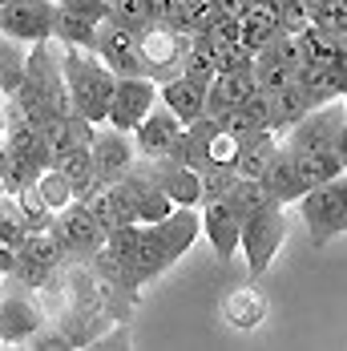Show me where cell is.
<instances>
[{"label": "cell", "mask_w": 347, "mask_h": 351, "mask_svg": "<svg viewBox=\"0 0 347 351\" xmlns=\"http://www.w3.org/2000/svg\"><path fill=\"white\" fill-rule=\"evenodd\" d=\"M222 315H226V323H230L235 331H250V327H259V323H263L267 303H263V295H259L254 287H243V291H230V295H226Z\"/></svg>", "instance_id": "obj_23"}, {"label": "cell", "mask_w": 347, "mask_h": 351, "mask_svg": "<svg viewBox=\"0 0 347 351\" xmlns=\"http://www.w3.org/2000/svg\"><path fill=\"white\" fill-rule=\"evenodd\" d=\"M335 154L344 158V166H347V121H344V130H339V138H335Z\"/></svg>", "instance_id": "obj_39"}, {"label": "cell", "mask_w": 347, "mask_h": 351, "mask_svg": "<svg viewBox=\"0 0 347 351\" xmlns=\"http://www.w3.org/2000/svg\"><path fill=\"white\" fill-rule=\"evenodd\" d=\"M53 40L65 45V49H93V45H97V21L77 16V12H69V8L57 4V16H53Z\"/></svg>", "instance_id": "obj_22"}, {"label": "cell", "mask_w": 347, "mask_h": 351, "mask_svg": "<svg viewBox=\"0 0 347 351\" xmlns=\"http://www.w3.org/2000/svg\"><path fill=\"white\" fill-rule=\"evenodd\" d=\"M53 271H57V267H45V263H36L33 254L16 250V263H12V279L21 282V287H29V291H36V287H49Z\"/></svg>", "instance_id": "obj_31"}, {"label": "cell", "mask_w": 347, "mask_h": 351, "mask_svg": "<svg viewBox=\"0 0 347 351\" xmlns=\"http://www.w3.org/2000/svg\"><path fill=\"white\" fill-rule=\"evenodd\" d=\"M267 101H271V130H275L278 138L315 109V101L307 97V89H303L299 81H291V85H283L275 93H267Z\"/></svg>", "instance_id": "obj_19"}, {"label": "cell", "mask_w": 347, "mask_h": 351, "mask_svg": "<svg viewBox=\"0 0 347 351\" xmlns=\"http://www.w3.org/2000/svg\"><path fill=\"white\" fill-rule=\"evenodd\" d=\"M295 162H299V174H303V186L311 190L319 182H331V178L347 174L344 158L335 154V145L331 149H311V154H295Z\"/></svg>", "instance_id": "obj_25"}, {"label": "cell", "mask_w": 347, "mask_h": 351, "mask_svg": "<svg viewBox=\"0 0 347 351\" xmlns=\"http://www.w3.org/2000/svg\"><path fill=\"white\" fill-rule=\"evenodd\" d=\"M246 8H250V0H218V12L222 16H243Z\"/></svg>", "instance_id": "obj_36"}, {"label": "cell", "mask_w": 347, "mask_h": 351, "mask_svg": "<svg viewBox=\"0 0 347 351\" xmlns=\"http://www.w3.org/2000/svg\"><path fill=\"white\" fill-rule=\"evenodd\" d=\"M287 243V214L278 202H267L263 210H254L250 218H243V254H246V271L263 275L275 254Z\"/></svg>", "instance_id": "obj_3"}, {"label": "cell", "mask_w": 347, "mask_h": 351, "mask_svg": "<svg viewBox=\"0 0 347 351\" xmlns=\"http://www.w3.org/2000/svg\"><path fill=\"white\" fill-rule=\"evenodd\" d=\"M263 190L275 198L278 206H287V202H299L303 194H307V186H303V174H299V162H295V154L287 149V145H278V154L271 158V166L263 170Z\"/></svg>", "instance_id": "obj_17"}, {"label": "cell", "mask_w": 347, "mask_h": 351, "mask_svg": "<svg viewBox=\"0 0 347 351\" xmlns=\"http://www.w3.org/2000/svg\"><path fill=\"white\" fill-rule=\"evenodd\" d=\"M57 4H61V8H69V12H77V16L97 21V25L109 16V0H57Z\"/></svg>", "instance_id": "obj_34"}, {"label": "cell", "mask_w": 347, "mask_h": 351, "mask_svg": "<svg viewBox=\"0 0 347 351\" xmlns=\"http://www.w3.org/2000/svg\"><path fill=\"white\" fill-rule=\"evenodd\" d=\"M53 16H57L53 0H8L0 8V36L4 40H29V45L49 40Z\"/></svg>", "instance_id": "obj_8"}, {"label": "cell", "mask_w": 347, "mask_h": 351, "mask_svg": "<svg viewBox=\"0 0 347 351\" xmlns=\"http://www.w3.org/2000/svg\"><path fill=\"white\" fill-rule=\"evenodd\" d=\"M246 12H254V16H263V21H271L278 29V16H283V0H250V8Z\"/></svg>", "instance_id": "obj_35"}, {"label": "cell", "mask_w": 347, "mask_h": 351, "mask_svg": "<svg viewBox=\"0 0 347 351\" xmlns=\"http://www.w3.org/2000/svg\"><path fill=\"white\" fill-rule=\"evenodd\" d=\"M344 234H347V226H344Z\"/></svg>", "instance_id": "obj_43"}, {"label": "cell", "mask_w": 347, "mask_h": 351, "mask_svg": "<svg viewBox=\"0 0 347 351\" xmlns=\"http://www.w3.org/2000/svg\"><path fill=\"white\" fill-rule=\"evenodd\" d=\"M278 29H283V33H307V29H311V4H307V0H283Z\"/></svg>", "instance_id": "obj_33"}, {"label": "cell", "mask_w": 347, "mask_h": 351, "mask_svg": "<svg viewBox=\"0 0 347 351\" xmlns=\"http://www.w3.org/2000/svg\"><path fill=\"white\" fill-rule=\"evenodd\" d=\"M158 106V81L145 73H117L113 81V97H109V125L134 134L141 117Z\"/></svg>", "instance_id": "obj_6"}, {"label": "cell", "mask_w": 347, "mask_h": 351, "mask_svg": "<svg viewBox=\"0 0 347 351\" xmlns=\"http://www.w3.org/2000/svg\"><path fill=\"white\" fill-rule=\"evenodd\" d=\"M190 33H178V29H166V25H149L138 33V53H141V73L154 77L158 85L170 81L182 73V61L190 53Z\"/></svg>", "instance_id": "obj_4"}, {"label": "cell", "mask_w": 347, "mask_h": 351, "mask_svg": "<svg viewBox=\"0 0 347 351\" xmlns=\"http://www.w3.org/2000/svg\"><path fill=\"white\" fill-rule=\"evenodd\" d=\"M339 101H344V113H347V93H344V97H339Z\"/></svg>", "instance_id": "obj_40"}, {"label": "cell", "mask_w": 347, "mask_h": 351, "mask_svg": "<svg viewBox=\"0 0 347 351\" xmlns=\"http://www.w3.org/2000/svg\"><path fill=\"white\" fill-rule=\"evenodd\" d=\"M335 77H339V85H344V93H347V40H344V49H339V61H335Z\"/></svg>", "instance_id": "obj_38"}, {"label": "cell", "mask_w": 347, "mask_h": 351, "mask_svg": "<svg viewBox=\"0 0 347 351\" xmlns=\"http://www.w3.org/2000/svg\"><path fill=\"white\" fill-rule=\"evenodd\" d=\"M254 93H259V85H254V65H250V69L218 73V77L210 81V89H206V117L226 121V113L239 109L246 97H254Z\"/></svg>", "instance_id": "obj_14"}, {"label": "cell", "mask_w": 347, "mask_h": 351, "mask_svg": "<svg viewBox=\"0 0 347 351\" xmlns=\"http://www.w3.org/2000/svg\"><path fill=\"white\" fill-rule=\"evenodd\" d=\"M295 206H299L303 222H307L311 243L327 246L335 234H344V226H347V174L311 186Z\"/></svg>", "instance_id": "obj_2"}, {"label": "cell", "mask_w": 347, "mask_h": 351, "mask_svg": "<svg viewBox=\"0 0 347 351\" xmlns=\"http://www.w3.org/2000/svg\"><path fill=\"white\" fill-rule=\"evenodd\" d=\"M89 154H93V166H97V178L101 182H117L134 170L138 162V145H134V134L125 130H113L109 121L97 125V134L89 141Z\"/></svg>", "instance_id": "obj_9"}, {"label": "cell", "mask_w": 347, "mask_h": 351, "mask_svg": "<svg viewBox=\"0 0 347 351\" xmlns=\"http://www.w3.org/2000/svg\"><path fill=\"white\" fill-rule=\"evenodd\" d=\"M4 4H8V0H0V8H4Z\"/></svg>", "instance_id": "obj_42"}, {"label": "cell", "mask_w": 347, "mask_h": 351, "mask_svg": "<svg viewBox=\"0 0 347 351\" xmlns=\"http://www.w3.org/2000/svg\"><path fill=\"white\" fill-rule=\"evenodd\" d=\"M295 81L307 89V97H311L315 106H327V101H339L344 97V85L335 77V65H315V61H307L303 69L295 73Z\"/></svg>", "instance_id": "obj_24"}, {"label": "cell", "mask_w": 347, "mask_h": 351, "mask_svg": "<svg viewBox=\"0 0 347 351\" xmlns=\"http://www.w3.org/2000/svg\"><path fill=\"white\" fill-rule=\"evenodd\" d=\"M0 138H4V121H0Z\"/></svg>", "instance_id": "obj_41"}, {"label": "cell", "mask_w": 347, "mask_h": 351, "mask_svg": "<svg viewBox=\"0 0 347 351\" xmlns=\"http://www.w3.org/2000/svg\"><path fill=\"white\" fill-rule=\"evenodd\" d=\"M182 77H190V81H198V85H206L210 89V81L218 77V65L210 61L206 53L190 40V53H186V61H182Z\"/></svg>", "instance_id": "obj_32"}, {"label": "cell", "mask_w": 347, "mask_h": 351, "mask_svg": "<svg viewBox=\"0 0 347 351\" xmlns=\"http://www.w3.org/2000/svg\"><path fill=\"white\" fill-rule=\"evenodd\" d=\"M53 234H57V243L65 246V258H77V263H85L89 267V258L93 254H101L105 250V226L89 214L85 202H69L65 210H57L53 218Z\"/></svg>", "instance_id": "obj_5"}, {"label": "cell", "mask_w": 347, "mask_h": 351, "mask_svg": "<svg viewBox=\"0 0 347 351\" xmlns=\"http://www.w3.org/2000/svg\"><path fill=\"white\" fill-rule=\"evenodd\" d=\"M12 263H16V246L0 243V279H4V275H12Z\"/></svg>", "instance_id": "obj_37"}, {"label": "cell", "mask_w": 347, "mask_h": 351, "mask_svg": "<svg viewBox=\"0 0 347 351\" xmlns=\"http://www.w3.org/2000/svg\"><path fill=\"white\" fill-rule=\"evenodd\" d=\"M40 327H45V315L33 299L16 291L0 295V343H29Z\"/></svg>", "instance_id": "obj_15"}, {"label": "cell", "mask_w": 347, "mask_h": 351, "mask_svg": "<svg viewBox=\"0 0 347 351\" xmlns=\"http://www.w3.org/2000/svg\"><path fill=\"white\" fill-rule=\"evenodd\" d=\"M149 230L158 234V243L166 246V254L178 263L190 246L198 243V234H202V214H198V206H174L162 222H149Z\"/></svg>", "instance_id": "obj_16"}, {"label": "cell", "mask_w": 347, "mask_h": 351, "mask_svg": "<svg viewBox=\"0 0 347 351\" xmlns=\"http://www.w3.org/2000/svg\"><path fill=\"white\" fill-rule=\"evenodd\" d=\"M113 81H117V73L109 69L93 49H65V85H69V97H73V113H81L93 125H105L109 121Z\"/></svg>", "instance_id": "obj_1"}, {"label": "cell", "mask_w": 347, "mask_h": 351, "mask_svg": "<svg viewBox=\"0 0 347 351\" xmlns=\"http://www.w3.org/2000/svg\"><path fill=\"white\" fill-rule=\"evenodd\" d=\"M267 49H271L291 73H299L303 65H307V40H303V33H283V29H278Z\"/></svg>", "instance_id": "obj_29"}, {"label": "cell", "mask_w": 347, "mask_h": 351, "mask_svg": "<svg viewBox=\"0 0 347 351\" xmlns=\"http://www.w3.org/2000/svg\"><path fill=\"white\" fill-rule=\"evenodd\" d=\"M109 21L141 33V29L154 25V4L149 0H109Z\"/></svg>", "instance_id": "obj_28"}, {"label": "cell", "mask_w": 347, "mask_h": 351, "mask_svg": "<svg viewBox=\"0 0 347 351\" xmlns=\"http://www.w3.org/2000/svg\"><path fill=\"white\" fill-rule=\"evenodd\" d=\"M202 234L222 263H235V254L243 250V218L226 198H210L202 202Z\"/></svg>", "instance_id": "obj_11"}, {"label": "cell", "mask_w": 347, "mask_h": 351, "mask_svg": "<svg viewBox=\"0 0 347 351\" xmlns=\"http://www.w3.org/2000/svg\"><path fill=\"white\" fill-rule=\"evenodd\" d=\"M295 81V73L287 69L283 61H278L271 49H263V53H254V85L263 89V93H275L283 85H291Z\"/></svg>", "instance_id": "obj_27"}, {"label": "cell", "mask_w": 347, "mask_h": 351, "mask_svg": "<svg viewBox=\"0 0 347 351\" xmlns=\"http://www.w3.org/2000/svg\"><path fill=\"white\" fill-rule=\"evenodd\" d=\"M347 113L344 101H327V106H315L303 121H295L287 134H283V145L291 154H311V149H331L339 130H344Z\"/></svg>", "instance_id": "obj_7"}, {"label": "cell", "mask_w": 347, "mask_h": 351, "mask_svg": "<svg viewBox=\"0 0 347 351\" xmlns=\"http://www.w3.org/2000/svg\"><path fill=\"white\" fill-rule=\"evenodd\" d=\"M278 29L271 25V21H263V16H254V12H243L239 16V45L243 49H250V53H263L267 45H271V36H275Z\"/></svg>", "instance_id": "obj_30"}, {"label": "cell", "mask_w": 347, "mask_h": 351, "mask_svg": "<svg viewBox=\"0 0 347 351\" xmlns=\"http://www.w3.org/2000/svg\"><path fill=\"white\" fill-rule=\"evenodd\" d=\"M33 186H36V198L45 202L49 214H57V210H65L69 202H77V190L69 186V178L61 174L57 166H45V170L33 178Z\"/></svg>", "instance_id": "obj_26"}, {"label": "cell", "mask_w": 347, "mask_h": 351, "mask_svg": "<svg viewBox=\"0 0 347 351\" xmlns=\"http://www.w3.org/2000/svg\"><path fill=\"white\" fill-rule=\"evenodd\" d=\"M278 145L283 138L278 134H254V138H243V149H239V158H235V174L239 178H263V170L271 166V158L278 154Z\"/></svg>", "instance_id": "obj_21"}, {"label": "cell", "mask_w": 347, "mask_h": 351, "mask_svg": "<svg viewBox=\"0 0 347 351\" xmlns=\"http://www.w3.org/2000/svg\"><path fill=\"white\" fill-rule=\"evenodd\" d=\"M158 101L170 109L182 125H190V121H198L206 113V85H198V81H190V77L178 73V77L158 85Z\"/></svg>", "instance_id": "obj_18"}, {"label": "cell", "mask_w": 347, "mask_h": 351, "mask_svg": "<svg viewBox=\"0 0 347 351\" xmlns=\"http://www.w3.org/2000/svg\"><path fill=\"white\" fill-rule=\"evenodd\" d=\"M93 53H97L113 73H141L138 33L125 29V25H117V21H109V16L97 25V45H93Z\"/></svg>", "instance_id": "obj_12"}, {"label": "cell", "mask_w": 347, "mask_h": 351, "mask_svg": "<svg viewBox=\"0 0 347 351\" xmlns=\"http://www.w3.org/2000/svg\"><path fill=\"white\" fill-rule=\"evenodd\" d=\"M182 130H186V125L158 101V106L141 117L138 130H134V145H138V154L145 162H162V158H174V154H178Z\"/></svg>", "instance_id": "obj_10"}, {"label": "cell", "mask_w": 347, "mask_h": 351, "mask_svg": "<svg viewBox=\"0 0 347 351\" xmlns=\"http://www.w3.org/2000/svg\"><path fill=\"white\" fill-rule=\"evenodd\" d=\"M53 166L69 178V186L77 190V202H81V198H89V194L101 186V178H97V166H93V154H89V145H73V149H65V154H61Z\"/></svg>", "instance_id": "obj_20"}, {"label": "cell", "mask_w": 347, "mask_h": 351, "mask_svg": "<svg viewBox=\"0 0 347 351\" xmlns=\"http://www.w3.org/2000/svg\"><path fill=\"white\" fill-rule=\"evenodd\" d=\"M149 178L170 194L174 206H202V174L178 158H162V162H145Z\"/></svg>", "instance_id": "obj_13"}]
</instances>
